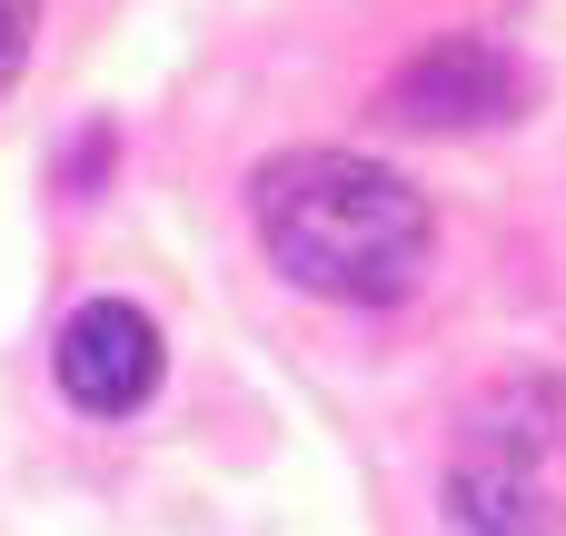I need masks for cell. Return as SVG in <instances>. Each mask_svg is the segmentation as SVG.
<instances>
[{
	"instance_id": "3957f363",
	"label": "cell",
	"mask_w": 566,
	"mask_h": 536,
	"mask_svg": "<svg viewBox=\"0 0 566 536\" xmlns=\"http://www.w3.org/2000/svg\"><path fill=\"white\" fill-rule=\"evenodd\" d=\"M527 99V70L488 40V30H448V40H428L388 90H378V109L398 119V129H428V139H448V129H488V119H507Z\"/></svg>"
},
{
	"instance_id": "7a4b0ae2",
	"label": "cell",
	"mask_w": 566,
	"mask_h": 536,
	"mask_svg": "<svg viewBox=\"0 0 566 536\" xmlns=\"http://www.w3.org/2000/svg\"><path fill=\"white\" fill-rule=\"evenodd\" d=\"M448 527L458 536H557L566 527V388L497 378L468 398L448 448Z\"/></svg>"
},
{
	"instance_id": "5b68a950",
	"label": "cell",
	"mask_w": 566,
	"mask_h": 536,
	"mask_svg": "<svg viewBox=\"0 0 566 536\" xmlns=\"http://www.w3.org/2000/svg\"><path fill=\"white\" fill-rule=\"evenodd\" d=\"M30 30H40V0H0V90L20 80V60H30Z\"/></svg>"
},
{
	"instance_id": "6da1fadb",
	"label": "cell",
	"mask_w": 566,
	"mask_h": 536,
	"mask_svg": "<svg viewBox=\"0 0 566 536\" xmlns=\"http://www.w3.org/2000/svg\"><path fill=\"white\" fill-rule=\"evenodd\" d=\"M249 219H259V249L289 288L308 298H338V308H398L418 278H428V199L358 159V149H279L259 159L249 179Z\"/></svg>"
},
{
	"instance_id": "277c9868",
	"label": "cell",
	"mask_w": 566,
	"mask_h": 536,
	"mask_svg": "<svg viewBox=\"0 0 566 536\" xmlns=\"http://www.w3.org/2000/svg\"><path fill=\"white\" fill-rule=\"evenodd\" d=\"M50 368H60V398H70V408L129 418V408H149V388H159V318L129 308V298H90V308L60 318Z\"/></svg>"
}]
</instances>
